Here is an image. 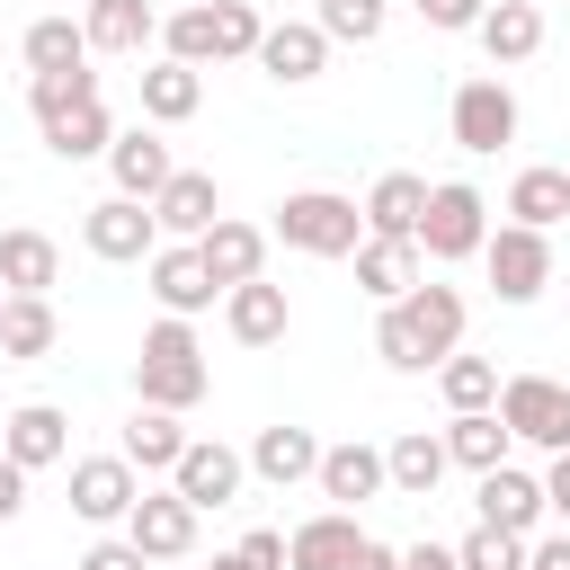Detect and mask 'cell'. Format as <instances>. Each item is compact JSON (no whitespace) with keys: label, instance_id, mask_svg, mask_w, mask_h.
Returning a JSON list of instances; mask_svg holds the SVG:
<instances>
[{"label":"cell","instance_id":"obj_1","mask_svg":"<svg viewBox=\"0 0 570 570\" xmlns=\"http://www.w3.org/2000/svg\"><path fill=\"white\" fill-rule=\"evenodd\" d=\"M463 294L454 285H436V276H419L401 303H383V321H374V356L392 365V374H436L454 347H463Z\"/></svg>","mask_w":570,"mask_h":570},{"label":"cell","instance_id":"obj_2","mask_svg":"<svg viewBox=\"0 0 570 570\" xmlns=\"http://www.w3.org/2000/svg\"><path fill=\"white\" fill-rule=\"evenodd\" d=\"M27 107H36V134H45L53 160H98V151L116 142V116H107L89 62H80V71H36V80H27Z\"/></svg>","mask_w":570,"mask_h":570},{"label":"cell","instance_id":"obj_3","mask_svg":"<svg viewBox=\"0 0 570 570\" xmlns=\"http://www.w3.org/2000/svg\"><path fill=\"white\" fill-rule=\"evenodd\" d=\"M134 392L151 401V410H196L205 392H214V365H205V338H196V321H178V312H160L151 330H142V356H134Z\"/></svg>","mask_w":570,"mask_h":570},{"label":"cell","instance_id":"obj_4","mask_svg":"<svg viewBox=\"0 0 570 570\" xmlns=\"http://www.w3.org/2000/svg\"><path fill=\"white\" fill-rule=\"evenodd\" d=\"M258 36H267V18L249 0H187V9L160 18V45L196 71L205 62H258Z\"/></svg>","mask_w":570,"mask_h":570},{"label":"cell","instance_id":"obj_5","mask_svg":"<svg viewBox=\"0 0 570 570\" xmlns=\"http://www.w3.org/2000/svg\"><path fill=\"white\" fill-rule=\"evenodd\" d=\"M267 240H285V249H303V258H356V240H365V205L338 196V187H294V196L276 205Z\"/></svg>","mask_w":570,"mask_h":570},{"label":"cell","instance_id":"obj_6","mask_svg":"<svg viewBox=\"0 0 570 570\" xmlns=\"http://www.w3.org/2000/svg\"><path fill=\"white\" fill-rule=\"evenodd\" d=\"M481 240H490V196L472 178H436L428 214H419V258L454 267V258H481Z\"/></svg>","mask_w":570,"mask_h":570},{"label":"cell","instance_id":"obj_7","mask_svg":"<svg viewBox=\"0 0 570 570\" xmlns=\"http://www.w3.org/2000/svg\"><path fill=\"white\" fill-rule=\"evenodd\" d=\"M481 267H490V294H499V303H534V294L552 285V232L499 223V232L481 240Z\"/></svg>","mask_w":570,"mask_h":570},{"label":"cell","instance_id":"obj_8","mask_svg":"<svg viewBox=\"0 0 570 570\" xmlns=\"http://www.w3.org/2000/svg\"><path fill=\"white\" fill-rule=\"evenodd\" d=\"M499 419H508L517 445L561 454V445H570V383H552V374H508V383H499Z\"/></svg>","mask_w":570,"mask_h":570},{"label":"cell","instance_id":"obj_9","mask_svg":"<svg viewBox=\"0 0 570 570\" xmlns=\"http://www.w3.org/2000/svg\"><path fill=\"white\" fill-rule=\"evenodd\" d=\"M445 125H454L463 151H508V142H517V89H508L499 71H472V80L454 89Z\"/></svg>","mask_w":570,"mask_h":570},{"label":"cell","instance_id":"obj_10","mask_svg":"<svg viewBox=\"0 0 570 570\" xmlns=\"http://www.w3.org/2000/svg\"><path fill=\"white\" fill-rule=\"evenodd\" d=\"M472 508H481V525H508V534H543V517H552V499H543V472H517V463H490V472H472Z\"/></svg>","mask_w":570,"mask_h":570},{"label":"cell","instance_id":"obj_11","mask_svg":"<svg viewBox=\"0 0 570 570\" xmlns=\"http://www.w3.org/2000/svg\"><path fill=\"white\" fill-rule=\"evenodd\" d=\"M80 240H89V258H151L160 249V214L142 205V196H98L89 214H80Z\"/></svg>","mask_w":570,"mask_h":570},{"label":"cell","instance_id":"obj_12","mask_svg":"<svg viewBox=\"0 0 570 570\" xmlns=\"http://www.w3.org/2000/svg\"><path fill=\"white\" fill-rule=\"evenodd\" d=\"M240 481H249V454H232L223 436H187V454H178V472H169V490H178L187 508H232Z\"/></svg>","mask_w":570,"mask_h":570},{"label":"cell","instance_id":"obj_13","mask_svg":"<svg viewBox=\"0 0 570 570\" xmlns=\"http://www.w3.org/2000/svg\"><path fill=\"white\" fill-rule=\"evenodd\" d=\"M134 499H142V472H134L125 454H80V463H71V517H89V525H125Z\"/></svg>","mask_w":570,"mask_h":570},{"label":"cell","instance_id":"obj_14","mask_svg":"<svg viewBox=\"0 0 570 570\" xmlns=\"http://www.w3.org/2000/svg\"><path fill=\"white\" fill-rule=\"evenodd\" d=\"M214 267H205V249L196 240H160L151 249V303L160 312H178V321H196V312H214Z\"/></svg>","mask_w":570,"mask_h":570},{"label":"cell","instance_id":"obj_15","mask_svg":"<svg viewBox=\"0 0 570 570\" xmlns=\"http://www.w3.org/2000/svg\"><path fill=\"white\" fill-rule=\"evenodd\" d=\"M258 71L285 80V89L321 80V71H330V36H321V18H276V27L258 36Z\"/></svg>","mask_w":570,"mask_h":570},{"label":"cell","instance_id":"obj_16","mask_svg":"<svg viewBox=\"0 0 570 570\" xmlns=\"http://www.w3.org/2000/svg\"><path fill=\"white\" fill-rule=\"evenodd\" d=\"M107 169H116V196H160L169 178H178V160H169V142H160V125L142 116V125H125L116 142H107Z\"/></svg>","mask_w":570,"mask_h":570},{"label":"cell","instance_id":"obj_17","mask_svg":"<svg viewBox=\"0 0 570 570\" xmlns=\"http://www.w3.org/2000/svg\"><path fill=\"white\" fill-rule=\"evenodd\" d=\"M321 499L330 508H365V499H383L392 490V472H383V445H365V436H347V445H321Z\"/></svg>","mask_w":570,"mask_h":570},{"label":"cell","instance_id":"obj_18","mask_svg":"<svg viewBox=\"0 0 570 570\" xmlns=\"http://www.w3.org/2000/svg\"><path fill=\"white\" fill-rule=\"evenodd\" d=\"M196 517H205V508H187L178 490H142L134 517H125V534H134L151 561H187V552H196Z\"/></svg>","mask_w":570,"mask_h":570},{"label":"cell","instance_id":"obj_19","mask_svg":"<svg viewBox=\"0 0 570 570\" xmlns=\"http://www.w3.org/2000/svg\"><path fill=\"white\" fill-rule=\"evenodd\" d=\"M0 454H9V463H27V472H45V463H62V454H71V419H62L53 401H18V410L0 419Z\"/></svg>","mask_w":570,"mask_h":570},{"label":"cell","instance_id":"obj_20","mask_svg":"<svg viewBox=\"0 0 570 570\" xmlns=\"http://www.w3.org/2000/svg\"><path fill=\"white\" fill-rule=\"evenodd\" d=\"M356 543H365L356 508H321V517H303V525L285 534V570H347Z\"/></svg>","mask_w":570,"mask_h":570},{"label":"cell","instance_id":"obj_21","mask_svg":"<svg viewBox=\"0 0 570 570\" xmlns=\"http://www.w3.org/2000/svg\"><path fill=\"white\" fill-rule=\"evenodd\" d=\"M151 214H160L169 240H205V232L223 223V187H214V169H178V178L151 196Z\"/></svg>","mask_w":570,"mask_h":570},{"label":"cell","instance_id":"obj_22","mask_svg":"<svg viewBox=\"0 0 570 570\" xmlns=\"http://www.w3.org/2000/svg\"><path fill=\"white\" fill-rule=\"evenodd\" d=\"M223 330H232L240 347H276V338L294 330V303H285V285H267V276L232 285V294H223Z\"/></svg>","mask_w":570,"mask_h":570},{"label":"cell","instance_id":"obj_23","mask_svg":"<svg viewBox=\"0 0 570 570\" xmlns=\"http://www.w3.org/2000/svg\"><path fill=\"white\" fill-rule=\"evenodd\" d=\"M249 472H258L267 490H294V481H312V472H321V436H312V428H294V419L258 428V436H249Z\"/></svg>","mask_w":570,"mask_h":570},{"label":"cell","instance_id":"obj_24","mask_svg":"<svg viewBox=\"0 0 570 570\" xmlns=\"http://www.w3.org/2000/svg\"><path fill=\"white\" fill-rule=\"evenodd\" d=\"M383 472H392V490H401V499H436V481L454 472L445 428H401V436L383 445Z\"/></svg>","mask_w":570,"mask_h":570},{"label":"cell","instance_id":"obj_25","mask_svg":"<svg viewBox=\"0 0 570 570\" xmlns=\"http://www.w3.org/2000/svg\"><path fill=\"white\" fill-rule=\"evenodd\" d=\"M472 36H481L490 71H508V62H534V53H543V9H534V0H490Z\"/></svg>","mask_w":570,"mask_h":570},{"label":"cell","instance_id":"obj_26","mask_svg":"<svg viewBox=\"0 0 570 570\" xmlns=\"http://www.w3.org/2000/svg\"><path fill=\"white\" fill-rule=\"evenodd\" d=\"M419 214H428V178L419 169H383L365 187V232L374 240H419Z\"/></svg>","mask_w":570,"mask_h":570},{"label":"cell","instance_id":"obj_27","mask_svg":"<svg viewBox=\"0 0 570 570\" xmlns=\"http://www.w3.org/2000/svg\"><path fill=\"white\" fill-rule=\"evenodd\" d=\"M196 249H205V267H214V285H223V294H232V285H249V276H267V232H258V223H240V214H223Z\"/></svg>","mask_w":570,"mask_h":570},{"label":"cell","instance_id":"obj_28","mask_svg":"<svg viewBox=\"0 0 570 570\" xmlns=\"http://www.w3.org/2000/svg\"><path fill=\"white\" fill-rule=\"evenodd\" d=\"M116 454H125L142 481H151V472H178V454H187V428H178V410H151V401H142V410L125 419Z\"/></svg>","mask_w":570,"mask_h":570},{"label":"cell","instance_id":"obj_29","mask_svg":"<svg viewBox=\"0 0 570 570\" xmlns=\"http://www.w3.org/2000/svg\"><path fill=\"white\" fill-rule=\"evenodd\" d=\"M196 107H205V71L178 62V53H160V62L142 71V116H151V125H187Z\"/></svg>","mask_w":570,"mask_h":570},{"label":"cell","instance_id":"obj_30","mask_svg":"<svg viewBox=\"0 0 570 570\" xmlns=\"http://www.w3.org/2000/svg\"><path fill=\"white\" fill-rule=\"evenodd\" d=\"M53 338H62L53 294H9V312H0V356H9V365H36V356H53Z\"/></svg>","mask_w":570,"mask_h":570},{"label":"cell","instance_id":"obj_31","mask_svg":"<svg viewBox=\"0 0 570 570\" xmlns=\"http://www.w3.org/2000/svg\"><path fill=\"white\" fill-rule=\"evenodd\" d=\"M0 285H9V294H53V285H62V249H53L45 232H27V223L0 232Z\"/></svg>","mask_w":570,"mask_h":570},{"label":"cell","instance_id":"obj_32","mask_svg":"<svg viewBox=\"0 0 570 570\" xmlns=\"http://www.w3.org/2000/svg\"><path fill=\"white\" fill-rule=\"evenodd\" d=\"M89 53H142L160 36V9L151 0H89Z\"/></svg>","mask_w":570,"mask_h":570},{"label":"cell","instance_id":"obj_33","mask_svg":"<svg viewBox=\"0 0 570 570\" xmlns=\"http://www.w3.org/2000/svg\"><path fill=\"white\" fill-rule=\"evenodd\" d=\"M356 285L374 294V303H401L410 285H419V240H356Z\"/></svg>","mask_w":570,"mask_h":570},{"label":"cell","instance_id":"obj_34","mask_svg":"<svg viewBox=\"0 0 570 570\" xmlns=\"http://www.w3.org/2000/svg\"><path fill=\"white\" fill-rule=\"evenodd\" d=\"M508 445H517V436H508V419H499V410H454V419H445V454H454L463 472L508 463Z\"/></svg>","mask_w":570,"mask_h":570},{"label":"cell","instance_id":"obj_35","mask_svg":"<svg viewBox=\"0 0 570 570\" xmlns=\"http://www.w3.org/2000/svg\"><path fill=\"white\" fill-rule=\"evenodd\" d=\"M508 223H534V232L570 223V169H517V187H508Z\"/></svg>","mask_w":570,"mask_h":570},{"label":"cell","instance_id":"obj_36","mask_svg":"<svg viewBox=\"0 0 570 570\" xmlns=\"http://www.w3.org/2000/svg\"><path fill=\"white\" fill-rule=\"evenodd\" d=\"M18 53H27V80H36V71H80V62H89V27H80V18H36Z\"/></svg>","mask_w":570,"mask_h":570},{"label":"cell","instance_id":"obj_37","mask_svg":"<svg viewBox=\"0 0 570 570\" xmlns=\"http://www.w3.org/2000/svg\"><path fill=\"white\" fill-rule=\"evenodd\" d=\"M499 383H508V374H499L490 356H463V347L436 365V392H445V410H499Z\"/></svg>","mask_w":570,"mask_h":570},{"label":"cell","instance_id":"obj_38","mask_svg":"<svg viewBox=\"0 0 570 570\" xmlns=\"http://www.w3.org/2000/svg\"><path fill=\"white\" fill-rule=\"evenodd\" d=\"M454 561H463V570H534V543L508 534V525H472V534L454 543Z\"/></svg>","mask_w":570,"mask_h":570},{"label":"cell","instance_id":"obj_39","mask_svg":"<svg viewBox=\"0 0 570 570\" xmlns=\"http://www.w3.org/2000/svg\"><path fill=\"white\" fill-rule=\"evenodd\" d=\"M392 18V0H321V36L330 45H374Z\"/></svg>","mask_w":570,"mask_h":570},{"label":"cell","instance_id":"obj_40","mask_svg":"<svg viewBox=\"0 0 570 570\" xmlns=\"http://www.w3.org/2000/svg\"><path fill=\"white\" fill-rule=\"evenodd\" d=\"M214 570H285V534L258 525V534H240L232 552H214Z\"/></svg>","mask_w":570,"mask_h":570},{"label":"cell","instance_id":"obj_41","mask_svg":"<svg viewBox=\"0 0 570 570\" xmlns=\"http://www.w3.org/2000/svg\"><path fill=\"white\" fill-rule=\"evenodd\" d=\"M80 570H160V561H151L134 534H107V543H89V552H80Z\"/></svg>","mask_w":570,"mask_h":570},{"label":"cell","instance_id":"obj_42","mask_svg":"<svg viewBox=\"0 0 570 570\" xmlns=\"http://www.w3.org/2000/svg\"><path fill=\"white\" fill-rule=\"evenodd\" d=\"M410 9H419L428 27H481V9H490V0H410Z\"/></svg>","mask_w":570,"mask_h":570},{"label":"cell","instance_id":"obj_43","mask_svg":"<svg viewBox=\"0 0 570 570\" xmlns=\"http://www.w3.org/2000/svg\"><path fill=\"white\" fill-rule=\"evenodd\" d=\"M18 508H27V463L0 454V525H18Z\"/></svg>","mask_w":570,"mask_h":570},{"label":"cell","instance_id":"obj_44","mask_svg":"<svg viewBox=\"0 0 570 570\" xmlns=\"http://www.w3.org/2000/svg\"><path fill=\"white\" fill-rule=\"evenodd\" d=\"M543 499H552V517L570 525V445H561V454L543 463Z\"/></svg>","mask_w":570,"mask_h":570},{"label":"cell","instance_id":"obj_45","mask_svg":"<svg viewBox=\"0 0 570 570\" xmlns=\"http://www.w3.org/2000/svg\"><path fill=\"white\" fill-rule=\"evenodd\" d=\"M401 570H463L454 543H401Z\"/></svg>","mask_w":570,"mask_h":570},{"label":"cell","instance_id":"obj_46","mask_svg":"<svg viewBox=\"0 0 570 570\" xmlns=\"http://www.w3.org/2000/svg\"><path fill=\"white\" fill-rule=\"evenodd\" d=\"M534 570H570V525L561 534H534Z\"/></svg>","mask_w":570,"mask_h":570},{"label":"cell","instance_id":"obj_47","mask_svg":"<svg viewBox=\"0 0 570 570\" xmlns=\"http://www.w3.org/2000/svg\"><path fill=\"white\" fill-rule=\"evenodd\" d=\"M347 570H401V543H374V534H365V543H356V561H347Z\"/></svg>","mask_w":570,"mask_h":570},{"label":"cell","instance_id":"obj_48","mask_svg":"<svg viewBox=\"0 0 570 570\" xmlns=\"http://www.w3.org/2000/svg\"><path fill=\"white\" fill-rule=\"evenodd\" d=\"M0 312H9V285H0Z\"/></svg>","mask_w":570,"mask_h":570}]
</instances>
